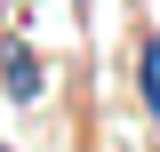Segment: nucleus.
Here are the masks:
<instances>
[{"label": "nucleus", "instance_id": "obj_1", "mask_svg": "<svg viewBox=\"0 0 160 152\" xmlns=\"http://www.w3.org/2000/svg\"><path fill=\"white\" fill-rule=\"evenodd\" d=\"M144 88H152V104H160V48H144Z\"/></svg>", "mask_w": 160, "mask_h": 152}]
</instances>
